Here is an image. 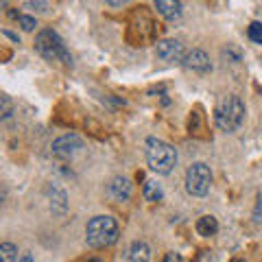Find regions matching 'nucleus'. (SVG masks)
Returning a JSON list of instances; mask_svg holds the SVG:
<instances>
[{"mask_svg": "<svg viewBox=\"0 0 262 262\" xmlns=\"http://www.w3.org/2000/svg\"><path fill=\"white\" fill-rule=\"evenodd\" d=\"M118 234H120V229H118L116 219L101 214V216L90 219V223L85 227V243L92 249H105L118 241Z\"/></svg>", "mask_w": 262, "mask_h": 262, "instance_id": "1", "label": "nucleus"}, {"mask_svg": "<svg viewBox=\"0 0 262 262\" xmlns=\"http://www.w3.org/2000/svg\"><path fill=\"white\" fill-rule=\"evenodd\" d=\"M146 164L153 173L158 175H170L177 164V151L175 146H170L168 142L160 140V138H149L146 140Z\"/></svg>", "mask_w": 262, "mask_h": 262, "instance_id": "2", "label": "nucleus"}, {"mask_svg": "<svg viewBox=\"0 0 262 262\" xmlns=\"http://www.w3.org/2000/svg\"><path fill=\"white\" fill-rule=\"evenodd\" d=\"M214 122L225 134H234L236 129H241L245 122V103L241 101V96H225L214 110Z\"/></svg>", "mask_w": 262, "mask_h": 262, "instance_id": "3", "label": "nucleus"}, {"mask_svg": "<svg viewBox=\"0 0 262 262\" xmlns=\"http://www.w3.org/2000/svg\"><path fill=\"white\" fill-rule=\"evenodd\" d=\"M35 51L48 61H63L66 66L72 63V55L68 53L63 39L57 35L53 29L39 31V35L35 37Z\"/></svg>", "mask_w": 262, "mask_h": 262, "instance_id": "4", "label": "nucleus"}, {"mask_svg": "<svg viewBox=\"0 0 262 262\" xmlns=\"http://www.w3.org/2000/svg\"><path fill=\"white\" fill-rule=\"evenodd\" d=\"M212 186V173L210 166L203 162H194L190 168L186 170V190L192 196H206Z\"/></svg>", "mask_w": 262, "mask_h": 262, "instance_id": "5", "label": "nucleus"}, {"mask_svg": "<svg viewBox=\"0 0 262 262\" xmlns=\"http://www.w3.org/2000/svg\"><path fill=\"white\" fill-rule=\"evenodd\" d=\"M155 55H158V59H162V61L175 63V61H184L186 51L179 39H162V42H158V46H155Z\"/></svg>", "mask_w": 262, "mask_h": 262, "instance_id": "6", "label": "nucleus"}, {"mask_svg": "<svg viewBox=\"0 0 262 262\" xmlns=\"http://www.w3.org/2000/svg\"><path fill=\"white\" fill-rule=\"evenodd\" d=\"M81 149H83V140L77 134H66L53 142V155H57V158H70Z\"/></svg>", "mask_w": 262, "mask_h": 262, "instance_id": "7", "label": "nucleus"}, {"mask_svg": "<svg viewBox=\"0 0 262 262\" xmlns=\"http://www.w3.org/2000/svg\"><path fill=\"white\" fill-rule=\"evenodd\" d=\"M46 196H48V206H51L53 214L63 216L66 210H68V194H66L57 184H48L46 186Z\"/></svg>", "mask_w": 262, "mask_h": 262, "instance_id": "8", "label": "nucleus"}, {"mask_svg": "<svg viewBox=\"0 0 262 262\" xmlns=\"http://www.w3.org/2000/svg\"><path fill=\"white\" fill-rule=\"evenodd\" d=\"M153 5H155V9H158V13L168 22L179 20L184 13L182 0H153Z\"/></svg>", "mask_w": 262, "mask_h": 262, "instance_id": "9", "label": "nucleus"}, {"mask_svg": "<svg viewBox=\"0 0 262 262\" xmlns=\"http://www.w3.org/2000/svg\"><path fill=\"white\" fill-rule=\"evenodd\" d=\"M188 70H192V72H208L212 68V63H210V57L199 51V48H194V51L190 53H186L184 57V61H182Z\"/></svg>", "mask_w": 262, "mask_h": 262, "instance_id": "10", "label": "nucleus"}, {"mask_svg": "<svg viewBox=\"0 0 262 262\" xmlns=\"http://www.w3.org/2000/svg\"><path fill=\"white\" fill-rule=\"evenodd\" d=\"M131 190H134V186H131L129 179L122 177V175L114 177L112 182L107 184V192H110V196L114 201H127L131 196Z\"/></svg>", "mask_w": 262, "mask_h": 262, "instance_id": "11", "label": "nucleus"}, {"mask_svg": "<svg viewBox=\"0 0 262 262\" xmlns=\"http://www.w3.org/2000/svg\"><path fill=\"white\" fill-rule=\"evenodd\" d=\"M125 262H151V249L144 241H136L129 245Z\"/></svg>", "mask_w": 262, "mask_h": 262, "instance_id": "12", "label": "nucleus"}, {"mask_svg": "<svg viewBox=\"0 0 262 262\" xmlns=\"http://www.w3.org/2000/svg\"><path fill=\"white\" fill-rule=\"evenodd\" d=\"M196 234L203 236V238H210V236H214L219 232V221L212 216V214H203L199 221H196Z\"/></svg>", "mask_w": 262, "mask_h": 262, "instance_id": "13", "label": "nucleus"}, {"mask_svg": "<svg viewBox=\"0 0 262 262\" xmlns=\"http://www.w3.org/2000/svg\"><path fill=\"white\" fill-rule=\"evenodd\" d=\"M142 194H144V199L149 203H158V201H162L164 190H162V186L158 182L149 179V182H144V186H142Z\"/></svg>", "mask_w": 262, "mask_h": 262, "instance_id": "14", "label": "nucleus"}, {"mask_svg": "<svg viewBox=\"0 0 262 262\" xmlns=\"http://www.w3.org/2000/svg\"><path fill=\"white\" fill-rule=\"evenodd\" d=\"M18 260V247L13 243L0 245V262H15Z\"/></svg>", "mask_w": 262, "mask_h": 262, "instance_id": "15", "label": "nucleus"}, {"mask_svg": "<svg viewBox=\"0 0 262 262\" xmlns=\"http://www.w3.org/2000/svg\"><path fill=\"white\" fill-rule=\"evenodd\" d=\"M247 35L253 44L262 46V22H251L249 29H247Z\"/></svg>", "mask_w": 262, "mask_h": 262, "instance_id": "16", "label": "nucleus"}, {"mask_svg": "<svg viewBox=\"0 0 262 262\" xmlns=\"http://www.w3.org/2000/svg\"><path fill=\"white\" fill-rule=\"evenodd\" d=\"M18 22H20V27H22L24 31H35V27H37V20L31 18V15H20Z\"/></svg>", "mask_w": 262, "mask_h": 262, "instance_id": "17", "label": "nucleus"}, {"mask_svg": "<svg viewBox=\"0 0 262 262\" xmlns=\"http://www.w3.org/2000/svg\"><path fill=\"white\" fill-rule=\"evenodd\" d=\"M253 223L256 225H262V192L258 194V199H256V206H253Z\"/></svg>", "mask_w": 262, "mask_h": 262, "instance_id": "18", "label": "nucleus"}, {"mask_svg": "<svg viewBox=\"0 0 262 262\" xmlns=\"http://www.w3.org/2000/svg\"><path fill=\"white\" fill-rule=\"evenodd\" d=\"M0 103H3V112H0V114H3V120H7V118H9L11 114H13L11 98H9V96H3V98H0Z\"/></svg>", "mask_w": 262, "mask_h": 262, "instance_id": "19", "label": "nucleus"}, {"mask_svg": "<svg viewBox=\"0 0 262 262\" xmlns=\"http://www.w3.org/2000/svg\"><path fill=\"white\" fill-rule=\"evenodd\" d=\"M46 0H33V3H27L24 9H35V11H46Z\"/></svg>", "mask_w": 262, "mask_h": 262, "instance_id": "20", "label": "nucleus"}, {"mask_svg": "<svg viewBox=\"0 0 262 262\" xmlns=\"http://www.w3.org/2000/svg\"><path fill=\"white\" fill-rule=\"evenodd\" d=\"M164 262H184V260H182V256H179V253L168 251L166 256H164Z\"/></svg>", "mask_w": 262, "mask_h": 262, "instance_id": "21", "label": "nucleus"}, {"mask_svg": "<svg viewBox=\"0 0 262 262\" xmlns=\"http://www.w3.org/2000/svg\"><path fill=\"white\" fill-rule=\"evenodd\" d=\"M105 3H107L110 7H122V5H127L129 0H105Z\"/></svg>", "mask_w": 262, "mask_h": 262, "instance_id": "22", "label": "nucleus"}, {"mask_svg": "<svg viewBox=\"0 0 262 262\" xmlns=\"http://www.w3.org/2000/svg\"><path fill=\"white\" fill-rule=\"evenodd\" d=\"M3 33H5V35L9 37V39H13V42H20V37L15 35V33H11V31H3Z\"/></svg>", "mask_w": 262, "mask_h": 262, "instance_id": "23", "label": "nucleus"}, {"mask_svg": "<svg viewBox=\"0 0 262 262\" xmlns=\"http://www.w3.org/2000/svg\"><path fill=\"white\" fill-rule=\"evenodd\" d=\"M20 262H35V260H33V256H29V253H24V256L20 258Z\"/></svg>", "mask_w": 262, "mask_h": 262, "instance_id": "24", "label": "nucleus"}, {"mask_svg": "<svg viewBox=\"0 0 262 262\" xmlns=\"http://www.w3.org/2000/svg\"><path fill=\"white\" fill-rule=\"evenodd\" d=\"M232 262H245V260H243V258H234Z\"/></svg>", "mask_w": 262, "mask_h": 262, "instance_id": "25", "label": "nucleus"}, {"mask_svg": "<svg viewBox=\"0 0 262 262\" xmlns=\"http://www.w3.org/2000/svg\"><path fill=\"white\" fill-rule=\"evenodd\" d=\"M88 262H103V260H98V258H92V260H88Z\"/></svg>", "mask_w": 262, "mask_h": 262, "instance_id": "26", "label": "nucleus"}]
</instances>
